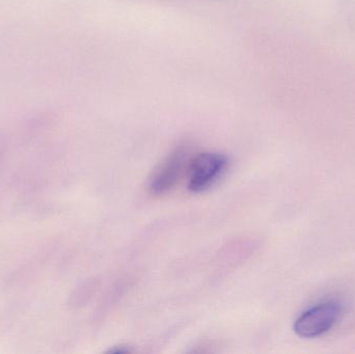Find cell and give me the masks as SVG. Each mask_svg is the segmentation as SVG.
Returning a JSON list of instances; mask_svg holds the SVG:
<instances>
[{
  "label": "cell",
  "instance_id": "cell-1",
  "mask_svg": "<svg viewBox=\"0 0 355 354\" xmlns=\"http://www.w3.org/2000/svg\"><path fill=\"white\" fill-rule=\"evenodd\" d=\"M344 305L338 299H327L300 314L294 332L302 339L320 338L331 332L344 315Z\"/></svg>",
  "mask_w": 355,
  "mask_h": 354
},
{
  "label": "cell",
  "instance_id": "cell-2",
  "mask_svg": "<svg viewBox=\"0 0 355 354\" xmlns=\"http://www.w3.org/2000/svg\"><path fill=\"white\" fill-rule=\"evenodd\" d=\"M227 164L223 154L206 152L196 156L188 166V189L196 193L208 191L223 176Z\"/></svg>",
  "mask_w": 355,
  "mask_h": 354
},
{
  "label": "cell",
  "instance_id": "cell-3",
  "mask_svg": "<svg viewBox=\"0 0 355 354\" xmlns=\"http://www.w3.org/2000/svg\"><path fill=\"white\" fill-rule=\"evenodd\" d=\"M189 160V151L187 148L179 147L173 151L160 163L154 172L150 181V191L153 195H160L172 191L187 168Z\"/></svg>",
  "mask_w": 355,
  "mask_h": 354
}]
</instances>
